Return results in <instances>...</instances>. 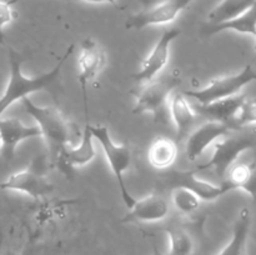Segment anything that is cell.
<instances>
[{
  "label": "cell",
  "instance_id": "obj_1",
  "mask_svg": "<svg viewBox=\"0 0 256 255\" xmlns=\"http://www.w3.org/2000/svg\"><path fill=\"white\" fill-rule=\"evenodd\" d=\"M74 45H70L66 52L59 58L52 70L38 76H28L22 72V58L14 49H9V78L0 95V119L4 112L15 102H22L35 92L46 90L60 78L65 62L72 56Z\"/></svg>",
  "mask_w": 256,
  "mask_h": 255
},
{
  "label": "cell",
  "instance_id": "obj_2",
  "mask_svg": "<svg viewBox=\"0 0 256 255\" xmlns=\"http://www.w3.org/2000/svg\"><path fill=\"white\" fill-rule=\"evenodd\" d=\"M22 105L25 112L35 120L42 130V138L48 149L58 156L59 152L70 144L72 126L66 118L58 108L42 106L35 104L30 98L22 100Z\"/></svg>",
  "mask_w": 256,
  "mask_h": 255
},
{
  "label": "cell",
  "instance_id": "obj_3",
  "mask_svg": "<svg viewBox=\"0 0 256 255\" xmlns=\"http://www.w3.org/2000/svg\"><path fill=\"white\" fill-rule=\"evenodd\" d=\"M180 84V78L176 75H169L165 78H156L152 82L142 85V89L135 94V105L132 112L150 114L155 122H165L170 116L169 105L174 90Z\"/></svg>",
  "mask_w": 256,
  "mask_h": 255
},
{
  "label": "cell",
  "instance_id": "obj_4",
  "mask_svg": "<svg viewBox=\"0 0 256 255\" xmlns=\"http://www.w3.org/2000/svg\"><path fill=\"white\" fill-rule=\"evenodd\" d=\"M90 129H92V135H94V139L102 146L108 164H109L112 172L114 174L115 179H116V184L119 186L120 194H122V202H124L128 209H130L134 205V202H136V199L132 196V192L128 189L126 184H125L124 175L129 170L130 164H132V150H130L129 145L116 144L112 140L108 126H105V125L90 124Z\"/></svg>",
  "mask_w": 256,
  "mask_h": 255
},
{
  "label": "cell",
  "instance_id": "obj_5",
  "mask_svg": "<svg viewBox=\"0 0 256 255\" xmlns=\"http://www.w3.org/2000/svg\"><path fill=\"white\" fill-rule=\"evenodd\" d=\"M256 82V70L252 64H248L235 74L216 78L204 88L195 90H185L188 98L196 100L198 104L205 105L226 98L236 96L246 85Z\"/></svg>",
  "mask_w": 256,
  "mask_h": 255
},
{
  "label": "cell",
  "instance_id": "obj_6",
  "mask_svg": "<svg viewBox=\"0 0 256 255\" xmlns=\"http://www.w3.org/2000/svg\"><path fill=\"white\" fill-rule=\"evenodd\" d=\"M254 145L255 142L252 138L246 136V135L225 136L212 146L214 152L209 162L198 166V169H195L194 172H199L202 170H212L220 179L225 182L230 169L236 164V160L239 159L240 155L252 149Z\"/></svg>",
  "mask_w": 256,
  "mask_h": 255
},
{
  "label": "cell",
  "instance_id": "obj_7",
  "mask_svg": "<svg viewBox=\"0 0 256 255\" xmlns=\"http://www.w3.org/2000/svg\"><path fill=\"white\" fill-rule=\"evenodd\" d=\"M108 62V55L104 46L92 39L86 38L80 45V54L78 59V82L82 86V100H84L85 122H89L88 112V86L99 78Z\"/></svg>",
  "mask_w": 256,
  "mask_h": 255
},
{
  "label": "cell",
  "instance_id": "obj_8",
  "mask_svg": "<svg viewBox=\"0 0 256 255\" xmlns=\"http://www.w3.org/2000/svg\"><path fill=\"white\" fill-rule=\"evenodd\" d=\"M180 34H182V30L176 28L162 32L149 54L144 58L138 72L132 75L135 82L139 85H145L156 79L158 75H160V72L165 69L169 62L172 45L180 36Z\"/></svg>",
  "mask_w": 256,
  "mask_h": 255
},
{
  "label": "cell",
  "instance_id": "obj_9",
  "mask_svg": "<svg viewBox=\"0 0 256 255\" xmlns=\"http://www.w3.org/2000/svg\"><path fill=\"white\" fill-rule=\"evenodd\" d=\"M194 2L195 0H162L132 14L125 22V28L130 30H142L145 28L170 24Z\"/></svg>",
  "mask_w": 256,
  "mask_h": 255
},
{
  "label": "cell",
  "instance_id": "obj_10",
  "mask_svg": "<svg viewBox=\"0 0 256 255\" xmlns=\"http://www.w3.org/2000/svg\"><path fill=\"white\" fill-rule=\"evenodd\" d=\"M54 186L39 169L34 166L10 174L4 182H0V190L22 192L32 199H40L52 192Z\"/></svg>",
  "mask_w": 256,
  "mask_h": 255
},
{
  "label": "cell",
  "instance_id": "obj_11",
  "mask_svg": "<svg viewBox=\"0 0 256 255\" xmlns=\"http://www.w3.org/2000/svg\"><path fill=\"white\" fill-rule=\"evenodd\" d=\"M232 132V125L226 122L208 120L206 122L192 130L185 145V152L190 162L199 159L208 149L214 146Z\"/></svg>",
  "mask_w": 256,
  "mask_h": 255
},
{
  "label": "cell",
  "instance_id": "obj_12",
  "mask_svg": "<svg viewBox=\"0 0 256 255\" xmlns=\"http://www.w3.org/2000/svg\"><path fill=\"white\" fill-rule=\"evenodd\" d=\"M94 135L90 129V122H85L84 130L82 134V140L76 146L66 145L59 155L56 156L58 165L60 169L70 176L72 170L76 168H82L92 162L95 158V146H94Z\"/></svg>",
  "mask_w": 256,
  "mask_h": 255
},
{
  "label": "cell",
  "instance_id": "obj_13",
  "mask_svg": "<svg viewBox=\"0 0 256 255\" xmlns=\"http://www.w3.org/2000/svg\"><path fill=\"white\" fill-rule=\"evenodd\" d=\"M169 182L172 186H184L192 190L202 202H214L222 195L232 192V188L229 182H224L219 185L212 184L208 180L198 178L194 170L172 172L169 175Z\"/></svg>",
  "mask_w": 256,
  "mask_h": 255
},
{
  "label": "cell",
  "instance_id": "obj_14",
  "mask_svg": "<svg viewBox=\"0 0 256 255\" xmlns=\"http://www.w3.org/2000/svg\"><path fill=\"white\" fill-rule=\"evenodd\" d=\"M42 136V130L36 124L29 126L18 118H2L0 119V138L2 142V154L6 160H12L14 158L16 148L22 142Z\"/></svg>",
  "mask_w": 256,
  "mask_h": 255
},
{
  "label": "cell",
  "instance_id": "obj_15",
  "mask_svg": "<svg viewBox=\"0 0 256 255\" xmlns=\"http://www.w3.org/2000/svg\"><path fill=\"white\" fill-rule=\"evenodd\" d=\"M169 214V202L162 195L152 192L136 200L129 212L122 218L124 222L132 224H148L162 222Z\"/></svg>",
  "mask_w": 256,
  "mask_h": 255
},
{
  "label": "cell",
  "instance_id": "obj_16",
  "mask_svg": "<svg viewBox=\"0 0 256 255\" xmlns=\"http://www.w3.org/2000/svg\"><path fill=\"white\" fill-rule=\"evenodd\" d=\"M169 112L179 139L192 132L198 119V112L189 104L188 96L184 92H174L172 95Z\"/></svg>",
  "mask_w": 256,
  "mask_h": 255
},
{
  "label": "cell",
  "instance_id": "obj_17",
  "mask_svg": "<svg viewBox=\"0 0 256 255\" xmlns=\"http://www.w3.org/2000/svg\"><path fill=\"white\" fill-rule=\"evenodd\" d=\"M252 230V212L242 208L232 225L230 240L216 255H245Z\"/></svg>",
  "mask_w": 256,
  "mask_h": 255
},
{
  "label": "cell",
  "instance_id": "obj_18",
  "mask_svg": "<svg viewBox=\"0 0 256 255\" xmlns=\"http://www.w3.org/2000/svg\"><path fill=\"white\" fill-rule=\"evenodd\" d=\"M245 100L246 98L239 94L236 96L218 100V102H210V104H198L196 112L209 118V120H216V122L232 125Z\"/></svg>",
  "mask_w": 256,
  "mask_h": 255
},
{
  "label": "cell",
  "instance_id": "obj_19",
  "mask_svg": "<svg viewBox=\"0 0 256 255\" xmlns=\"http://www.w3.org/2000/svg\"><path fill=\"white\" fill-rule=\"evenodd\" d=\"M179 148L175 140L166 136H158L148 149V162L154 169L166 170L176 162Z\"/></svg>",
  "mask_w": 256,
  "mask_h": 255
},
{
  "label": "cell",
  "instance_id": "obj_20",
  "mask_svg": "<svg viewBox=\"0 0 256 255\" xmlns=\"http://www.w3.org/2000/svg\"><path fill=\"white\" fill-rule=\"evenodd\" d=\"M256 0H220L208 14L205 25H219L234 20L249 12Z\"/></svg>",
  "mask_w": 256,
  "mask_h": 255
},
{
  "label": "cell",
  "instance_id": "obj_21",
  "mask_svg": "<svg viewBox=\"0 0 256 255\" xmlns=\"http://www.w3.org/2000/svg\"><path fill=\"white\" fill-rule=\"evenodd\" d=\"M204 34L206 36L220 34L225 32H234L238 34L250 35L255 39L256 38V5L252 6L249 12L242 14V16L234 20L224 22L219 25H204Z\"/></svg>",
  "mask_w": 256,
  "mask_h": 255
},
{
  "label": "cell",
  "instance_id": "obj_22",
  "mask_svg": "<svg viewBox=\"0 0 256 255\" xmlns=\"http://www.w3.org/2000/svg\"><path fill=\"white\" fill-rule=\"evenodd\" d=\"M225 182L232 185V190H242L256 202V162L235 164Z\"/></svg>",
  "mask_w": 256,
  "mask_h": 255
},
{
  "label": "cell",
  "instance_id": "obj_23",
  "mask_svg": "<svg viewBox=\"0 0 256 255\" xmlns=\"http://www.w3.org/2000/svg\"><path fill=\"white\" fill-rule=\"evenodd\" d=\"M169 239V255H192L195 242L192 234L180 225H170L165 229Z\"/></svg>",
  "mask_w": 256,
  "mask_h": 255
},
{
  "label": "cell",
  "instance_id": "obj_24",
  "mask_svg": "<svg viewBox=\"0 0 256 255\" xmlns=\"http://www.w3.org/2000/svg\"><path fill=\"white\" fill-rule=\"evenodd\" d=\"M172 202L178 212L185 215H190L199 209L202 200L186 188L172 186Z\"/></svg>",
  "mask_w": 256,
  "mask_h": 255
},
{
  "label": "cell",
  "instance_id": "obj_25",
  "mask_svg": "<svg viewBox=\"0 0 256 255\" xmlns=\"http://www.w3.org/2000/svg\"><path fill=\"white\" fill-rule=\"evenodd\" d=\"M234 124L239 126L256 125V100H245L235 118Z\"/></svg>",
  "mask_w": 256,
  "mask_h": 255
},
{
  "label": "cell",
  "instance_id": "obj_26",
  "mask_svg": "<svg viewBox=\"0 0 256 255\" xmlns=\"http://www.w3.org/2000/svg\"><path fill=\"white\" fill-rule=\"evenodd\" d=\"M16 19V12L12 4L6 0H0V44L4 42L5 28L9 26Z\"/></svg>",
  "mask_w": 256,
  "mask_h": 255
},
{
  "label": "cell",
  "instance_id": "obj_27",
  "mask_svg": "<svg viewBox=\"0 0 256 255\" xmlns=\"http://www.w3.org/2000/svg\"><path fill=\"white\" fill-rule=\"evenodd\" d=\"M65 2H92V4L116 5V0H65Z\"/></svg>",
  "mask_w": 256,
  "mask_h": 255
},
{
  "label": "cell",
  "instance_id": "obj_28",
  "mask_svg": "<svg viewBox=\"0 0 256 255\" xmlns=\"http://www.w3.org/2000/svg\"><path fill=\"white\" fill-rule=\"evenodd\" d=\"M152 255H169V254H168V252H166V254H165V252H162V250H160L159 248L156 246V245H154V249H152Z\"/></svg>",
  "mask_w": 256,
  "mask_h": 255
},
{
  "label": "cell",
  "instance_id": "obj_29",
  "mask_svg": "<svg viewBox=\"0 0 256 255\" xmlns=\"http://www.w3.org/2000/svg\"><path fill=\"white\" fill-rule=\"evenodd\" d=\"M0 152H2V138H0Z\"/></svg>",
  "mask_w": 256,
  "mask_h": 255
},
{
  "label": "cell",
  "instance_id": "obj_30",
  "mask_svg": "<svg viewBox=\"0 0 256 255\" xmlns=\"http://www.w3.org/2000/svg\"><path fill=\"white\" fill-rule=\"evenodd\" d=\"M255 40H256V38H255ZM255 54H256V45H255Z\"/></svg>",
  "mask_w": 256,
  "mask_h": 255
}]
</instances>
